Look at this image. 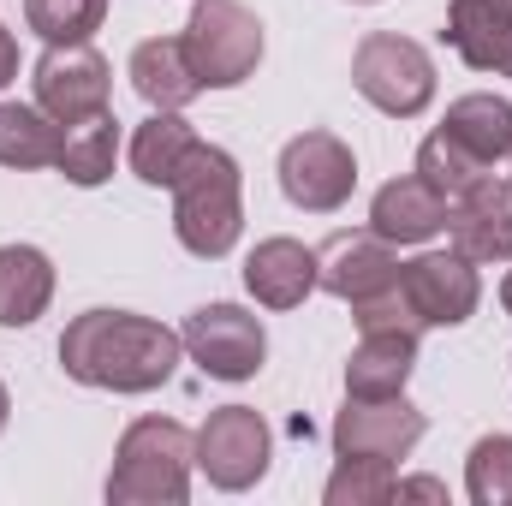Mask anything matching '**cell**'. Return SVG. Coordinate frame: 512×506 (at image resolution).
Here are the masks:
<instances>
[{"mask_svg":"<svg viewBox=\"0 0 512 506\" xmlns=\"http://www.w3.org/2000/svg\"><path fill=\"white\" fill-rule=\"evenodd\" d=\"M185 340L149 316L131 310H84L72 316V328L60 334V364L66 376L84 387H108V393H149L179 370Z\"/></svg>","mask_w":512,"mask_h":506,"instance_id":"1","label":"cell"},{"mask_svg":"<svg viewBox=\"0 0 512 506\" xmlns=\"http://www.w3.org/2000/svg\"><path fill=\"white\" fill-rule=\"evenodd\" d=\"M191 465H197V435L173 417H137L120 435L114 471H108V501L114 506H179L191 495Z\"/></svg>","mask_w":512,"mask_h":506,"instance_id":"2","label":"cell"},{"mask_svg":"<svg viewBox=\"0 0 512 506\" xmlns=\"http://www.w3.org/2000/svg\"><path fill=\"white\" fill-rule=\"evenodd\" d=\"M245 203H239V161L215 143H197L185 173L173 179V233L191 256H227L239 245Z\"/></svg>","mask_w":512,"mask_h":506,"instance_id":"3","label":"cell"},{"mask_svg":"<svg viewBox=\"0 0 512 506\" xmlns=\"http://www.w3.org/2000/svg\"><path fill=\"white\" fill-rule=\"evenodd\" d=\"M179 42L203 90H233L262 60V18L245 0H197Z\"/></svg>","mask_w":512,"mask_h":506,"instance_id":"4","label":"cell"},{"mask_svg":"<svg viewBox=\"0 0 512 506\" xmlns=\"http://www.w3.org/2000/svg\"><path fill=\"white\" fill-rule=\"evenodd\" d=\"M352 84L370 108H382L393 120H417L435 102V60L393 30H370L352 54Z\"/></svg>","mask_w":512,"mask_h":506,"instance_id":"5","label":"cell"},{"mask_svg":"<svg viewBox=\"0 0 512 506\" xmlns=\"http://www.w3.org/2000/svg\"><path fill=\"white\" fill-rule=\"evenodd\" d=\"M108 90V60L90 42H48V54L36 60V108L60 126L108 114Z\"/></svg>","mask_w":512,"mask_h":506,"instance_id":"6","label":"cell"},{"mask_svg":"<svg viewBox=\"0 0 512 506\" xmlns=\"http://www.w3.org/2000/svg\"><path fill=\"white\" fill-rule=\"evenodd\" d=\"M358 185V161L334 131H298L280 149V191L304 215H334Z\"/></svg>","mask_w":512,"mask_h":506,"instance_id":"7","label":"cell"},{"mask_svg":"<svg viewBox=\"0 0 512 506\" xmlns=\"http://www.w3.org/2000/svg\"><path fill=\"white\" fill-rule=\"evenodd\" d=\"M179 340L203 364V376H215V381H251L262 370V358H268L262 322H256L251 310H239V304H203V310H191L185 328H179Z\"/></svg>","mask_w":512,"mask_h":506,"instance_id":"8","label":"cell"},{"mask_svg":"<svg viewBox=\"0 0 512 506\" xmlns=\"http://www.w3.org/2000/svg\"><path fill=\"white\" fill-rule=\"evenodd\" d=\"M268 459H274V441H268V423L256 417L251 405H221V411H209V423L197 429V465H203V477H209L215 489H227V495L262 483Z\"/></svg>","mask_w":512,"mask_h":506,"instance_id":"9","label":"cell"},{"mask_svg":"<svg viewBox=\"0 0 512 506\" xmlns=\"http://www.w3.org/2000/svg\"><path fill=\"white\" fill-rule=\"evenodd\" d=\"M423 411L405 399V393H387V399H352L346 393V411L334 417V453L340 459H405L417 441H423Z\"/></svg>","mask_w":512,"mask_h":506,"instance_id":"10","label":"cell"},{"mask_svg":"<svg viewBox=\"0 0 512 506\" xmlns=\"http://www.w3.org/2000/svg\"><path fill=\"white\" fill-rule=\"evenodd\" d=\"M399 286H405V298L417 304L423 328H459V322H471V310H477V298H483L477 268L459 251H429V256L399 262Z\"/></svg>","mask_w":512,"mask_h":506,"instance_id":"11","label":"cell"},{"mask_svg":"<svg viewBox=\"0 0 512 506\" xmlns=\"http://www.w3.org/2000/svg\"><path fill=\"white\" fill-rule=\"evenodd\" d=\"M399 280V256L376 227H358V233H334L322 251H316V286L346 298V304H364L376 298L382 286Z\"/></svg>","mask_w":512,"mask_h":506,"instance_id":"12","label":"cell"},{"mask_svg":"<svg viewBox=\"0 0 512 506\" xmlns=\"http://www.w3.org/2000/svg\"><path fill=\"white\" fill-rule=\"evenodd\" d=\"M453 251L465 262H507L512 256V179H471L447 209Z\"/></svg>","mask_w":512,"mask_h":506,"instance_id":"13","label":"cell"},{"mask_svg":"<svg viewBox=\"0 0 512 506\" xmlns=\"http://www.w3.org/2000/svg\"><path fill=\"white\" fill-rule=\"evenodd\" d=\"M245 286L268 310H298L316 292V251L298 239H262L245 262Z\"/></svg>","mask_w":512,"mask_h":506,"instance_id":"14","label":"cell"},{"mask_svg":"<svg viewBox=\"0 0 512 506\" xmlns=\"http://www.w3.org/2000/svg\"><path fill=\"white\" fill-rule=\"evenodd\" d=\"M370 227L382 233L387 245H423L447 227V197L429 185V179H393L376 191V209H370Z\"/></svg>","mask_w":512,"mask_h":506,"instance_id":"15","label":"cell"},{"mask_svg":"<svg viewBox=\"0 0 512 506\" xmlns=\"http://www.w3.org/2000/svg\"><path fill=\"white\" fill-rule=\"evenodd\" d=\"M131 90L155 108V114H179L203 84L185 60V42L179 36H149L131 48Z\"/></svg>","mask_w":512,"mask_h":506,"instance_id":"16","label":"cell"},{"mask_svg":"<svg viewBox=\"0 0 512 506\" xmlns=\"http://www.w3.org/2000/svg\"><path fill=\"white\" fill-rule=\"evenodd\" d=\"M54 298V262L36 245H0V328H30Z\"/></svg>","mask_w":512,"mask_h":506,"instance_id":"17","label":"cell"},{"mask_svg":"<svg viewBox=\"0 0 512 506\" xmlns=\"http://www.w3.org/2000/svg\"><path fill=\"white\" fill-rule=\"evenodd\" d=\"M441 36L459 48L465 66L495 72L501 66V48H507V36H512V0H453Z\"/></svg>","mask_w":512,"mask_h":506,"instance_id":"18","label":"cell"},{"mask_svg":"<svg viewBox=\"0 0 512 506\" xmlns=\"http://www.w3.org/2000/svg\"><path fill=\"white\" fill-rule=\"evenodd\" d=\"M411 364H417V340H411V334H364L358 352L346 358V393H352V399L405 393Z\"/></svg>","mask_w":512,"mask_h":506,"instance_id":"19","label":"cell"},{"mask_svg":"<svg viewBox=\"0 0 512 506\" xmlns=\"http://www.w3.org/2000/svg\"><path fill=\"white\" fill-rule=\"evenodd\" d=\"M441 131H447L465 155H477L483 167H495L501 155H512V102L507 96H459V102L447 108Z\"/></svg>","mask_w":512,"mask_h":506,"instance_id":"20","label":"cell"},{"mask_svg":"<svg viewBox=\"0 0 512 506\" xmlns=\"http://www.w3.org/2000/svg\"><path fill=\"white\" fill-rule=\"evenodd\" d=\"M197 131L185 126L179 114H155V120H143L137 137H131V173L143 179V185H161V191H173V179L185 173V161L197 155Z\"/></svg>","mask_w":512,"mask_h":506,"instance_id":"21","label":"cell"},{"mask_svg":"<svg viewBox=\"0 0 512 506\" xmlns=\"http://www.w3.org/2000/svg\"><path fill=\"white\" fill-rule=\"evenodd\" d=\"M60 149H66V131L60 120H48L42 108H24V102H0V167H60Z\"/></svg>","mask_w":512,"mask_h":506,"instance_id":"22","label":"cell"},{"mask_svg":"<svg viewBox=\"0 0 512 506\" xmlns=\"http://www.w3.org/2000/svg\"><path fill=\"white\" fill-rule=\"evenodd\" d=\"M114 155H120V120L114 114H96V120H78L66 126V149H60V173L72 185H102L114 173Z\"/></svg>","mask_w":512,"mask_h":506,"instance_id":"23","label":"cell"},{"mask_svg":"<svg viewBox=\"0 0 512 506\" xmlns=\"http://www.w3.org/2000/svg\"><path fill=\"white\" fill-rule=\"evenodd\" d=\"M465 489L477 506H512V435H483L471 447Z\"/></svg>","mask_w":512,"mask_h":506,"instance_id":"24","label":"cell"},{"mask_svg":"<svg viewBox=\"0 0 512 506\" xmlns=\"http://www.w3.org/2000/svg\"><path fill=\"white\" fill-rule=\"evenodd\" d=\"M102 12L108 0H24V18L42 42H90Z\"/></svg>","mask_w":512,"mask_h":506,"instance_id":"25","label":"cell"},{"mask_svg":"<svg viewBox=\"0 0 512 506\" xmlns=\"http://www.w3.org/2000/svg\"><path fill=\"white\" fill-rule=\"evenodd\" d=\"M489 167L477 161V155H465L447 131H435V137H423V149H417V179H429L441 197H459L471 179H483Z\"/></svg>","mask_w":512,"mask_h":506,"instance_id":"26","label":"cell"},{"mask_svg":"<svg viewBox=\"0 0 512 506\" xmlns=\"http://www.w3.org/2000/svg\"><path fill=\"white\" fill-rule=\"evenodd\" d=\"M322 501H328V506H376V501H393V465H382V459H340V471L328 477Z\"/></svg>","mask_w":512,"mask_h":506,"instance_id":"27","label":"cell"},{"mask_svg":"<svg viewBox=\"0 0 512 506\" xmlns=\"http://www.w3.org/2000/svg\"><path fill=\"white\" fill-rule=\"evenodd\" d=\"M352 316H358V334H423V316H417V304L405 298V286L393 280L382 286L376 298H364V304H352Z\"/></svg>","mask_w":512,"mask_h":506,"instance_id":"28","label":"cell"},{"mask_svg":"<svg viewBox=\"0 0 512 506\" xmlns=\"http://www.w3.org/2000/svg\"><path fill=\"white\" fill-rule=\"evenodd\" d=\"M393 501H447V489L435 477H411V483H393Z\"/></svg>","mask_w":512,"mask_h":506,"instance_id":"29","label":"cell"},{"mask_svg":"<svg viewBox=\"0 0 512 506\" xmlns=\"http://www.w3.org/2000/svg\"><path fill=\"white\" fill-rule=\"evenodd\" d=\"M18 78V42H12V30L0 24V90Z\"/></svg>","mask_w":512,"mask_h":506,"instance_id":"30","label":"cell"},{"mask_svg":"<svg viewBox=\"0 0 512 506\" xmlns=\"http://www.w3.org/2000/svg\"><path fill=\"white\" fill-rule=\"evenodd\" d=\"M501 78H512V36H507V48H501V66H495Z\"/></svg>","mask_w":512,"mask_h":506,"instance_id":"31","label":"cell"},{"mask_svg":"<svg viewBox=\"0 0 512 506\" xmlns=\"http://www.w3.org/2000/svg\"><path fill=\"white\" fill-rule=\"evenodd\" d=\"M501 304H507V316H512V268H507V280H501Z\"/></svg>","mask_w":512,"mask_h":506,"instance_id":"32","label":"cell"},{"mask_svg":"<svg viewBox=\"0 0 512 506\" xmlns=\"http://www.w3.org/2000/svg\"><path fill=\"white\" fill-rule=\"evenodd\" d=\"M6 411H12V399H6V381H0V429H6Z\"/></svg>","mask_w":512,"mask_h":506,"instance_id":"33","label":"cell"},{"mask_svg":"<svg viewBox=\"0 0 512 506\" xmlns=\"http://www.w3.org/2000/svg\"><path fill=\"white\" fill-rule=\"evenodd\" d=\"M352 6H376V0H352Z\"/></svg>","mask_w":512,"mask_h":506,"instance_id":"34","label":"cell"}]
</instances>
